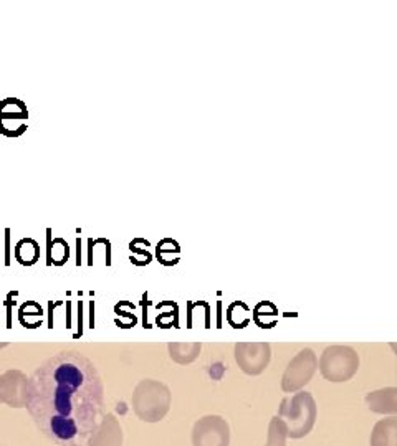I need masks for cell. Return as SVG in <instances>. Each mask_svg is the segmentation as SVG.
<instances>
[{
    "mask_svg": "<svg viewBox=\"0 0 397 446\" xmlns=\"http://www.w3.org/2000/svg\"><path fill=\"white\" fill-rule=\"evenodd\" d=\"M169 352L174 361L179 364H189V362L195 361L199 357L200 344H171L169 345Z\"/></svg>",
    "mask_w": 397,
    "mask_h": 446,
    "instance_id": "obj_15",
    "label": "cell"
},
{
    "mask_svg": "<svg viewBox=\"0 0 397 446\" xmlns=\"http://www.w3.org/2000/svg\"><path fill=\"white\" fill-rule=\"evenodd\" d=\"M192 446H230L229 422L220 415H206L194 423Z\"/></svg>",
    "mask_w": 397,
    "mask_h": 446,
    "instance_id": "obj_5",
    "label": "cell"
},
{
    "mask_svg": "<svg viewBox=\"0 0 397 446\" xmlns=\"http://www.w3.org/2000/svg\"><path fill=\"white\" fill-rule=\"evenodd\" d=\"M366 405L379 415H397V388L389 387L366 395Z\"/></svg>",
    "mask_w": 397,
    "mask_h": 446,
    "instance_id": "obj_11",
    "label": "cell"
},
{
    "mask_svg": "<svg viewBox=\"0 0 397 446\" xmlns=\"http://www.w3.org/2000/svg\"><path fill=\"white\" fill-rule=\"evenodd\" d=\"M15 260L24 266H32L40 258V245H38L32 238H22L19 243L15 245L14 250Z\"/></svg>",
    "mask_w": 397,
    "mask_h": 446,
    "instance_id": "obj_13",
    "label": "cell"
},
{
    "mask_svg": "<svg viewBox=\"0 0 397 446\" xmlns=\"http://www.w3.org/2000/svg\"><path fill=\"white\" fill-rule=\"evenodd\" d=\"M29 111L24 101L6 98L0 101V134L7 138H19L27 131Z\"/></svg>",
    "mask_w": 397,
    "mask_h": 446,
    "instance_id": "obj_7",
    "label": "cell"
},
{
    "mask_svg": "<svg viewBox=\"0 0 397 446\" xmlns=\"http://www.w3.org/2000/svg\"><path fill=\"white\" fill-rule=\"evenodd\" d=\"M6 265H10V229H6Z\"/></svg>",
    "mask_w": 397,
    "mask_h": 446,
    "instance_id": "obj_16",
    "label": "cell"
},
{
    "mask_svg": "<svg viewBox=\"0 0 397 446\" xmlns=\"http://www.w3.org/2000/svg\"><path fill=\"white\" fill-rule=\"evenodd\" d=\"M371 446H397V415L379 420L371 431Z\"/></svg>",
    "mask_w": 397,
    "mask_h": 446,
    "instance_id": "obj_12",
    "label": "cell"
},
{
    "mask_svg": "<svg viewBox=\"0 0 397 446\" xmlns=\"http://www.w3.org/2000/svg\"><path fill=\"white\" fill-rule=\"evenodd\" d=\"M104 387L86 358L63 354L47 362L29 382L27 410L47 438L80 443L98 425Z\"/></svg>",
    "mask_w": 397,
    "mask_h": 446,
    "instance_id": "obj_1",
    "label": "cell"
},
{
    "mask_svg": "<svg viewBox=\"0 0 397 446\" xmlns=\"http://www.w3.org/2000/svg\"><path fill=\"white\" fill-rule=\"evenodd\" d=\"M29 382L20 372H8L0 380V402L7 404L12 408H24L27 406Z\"/></svg>",
    "mask_w": 397,
    "mask_h": 446,
    "instance_id": "obj_9",
    "label": "cell"
},
{
    "mask_svg": "<svg viewBox=\"0 0 397 446\" xmlns=\"http://www.w3.org/2000/svg\"><path fill=\"white\" fill-rule=\"evenodd\" d=\"M88 446H123L124 435L115 413H106L90 433Z\"/></svg>",
    "mask_w": 397,
    "mask_h": 446,
    "instance_id": "obj_10",
    "label": "cell"
},
{
    "mask_svg": "<svg viewBox=\"0 0 397 446\" xmlns=\"http://www.w3.org/2000/svg\"><path fill=\"white\" fill-rule=\"evenodd\" d=\"M318 367L316 356L309 349H305L286 367L282 379V390L285 393L300 392L309 383Z\"/></svg>",
    "mask_w": 397,
    "mask_h": 446,
    "instance_id": "obj_6",
    "label": "cell"
},
{
    "mask_svg": "<svg viewBox=\"0 0 397 446\" xmlns=\"http://www.w3.org/2000/svg\"><path fill=\"white\" fill-rule=\"evenodd\" d=\"M68 446H83V445H80V443H72V445H68Z\"/></svg>",
    "mask_w": 397,
    "mask_h": 446,
    "instance_id": "obj_17",
    "label": "cell"
},
{
    "mask_svg": "<svg viewBox=\"0 0 397 446\" xmlns=\"http://www.w3.org/2000/svg\"><path fill=\"white\" fill-rule=\"evenodd\" d=\"M280 417L288 428V438L300 440L308 436L315 427L318 418V405L316 400L309 392H295L293 397L283 399L280 410Z\"/></svg>",
    "mask_w": 397,
    "mask_h": 446,
    "instance_id": "obj_3",
    "label": "cell"
},
{
    "mask_svg": "<svg viewBox=\"0 0 397 446\" xmlns=\"http://www.w3.org/2000/svg\"><path fill=\"white\" fill-rule=\"evenodd\" d=\"M359 369V357L351 347L333 345L328 347L320 358V370L323 377L330 382H348Z\"/></svg>",
    "mask_w": 397,
    "mask_h": 446,
    "instance_id": "obj_4",
    "label": "cell"
},
{
    "mask_svg": "<svg viewBox=\"0 0 397 446\" xmlns=\"http://www.w3.org/2000/svg\"><path fill=\"white\" fill-rule=\"evenodd\" d=\"M286 440H288V428L285 425V422H283L278 415H275V417L270 420L265 446H286Z\"/></svg>",
    "mask_w": 397,
    "mask_h": 446,
    "instance_id": "obj_14",
    "label": "cell"
},
{
    "mask_svg": "<svg viewBox=\"0 0 397 446\" xmlns=\"http://www.w3.org/2000/svg\"><path fill=\"white\" fill-rule=\"evenodd\" d=\"M270 345L265 342L237 344L235 345V361L240 369L248 375H259L268 367Z\"/></svg>",
    "mask_w": 397,
    "mask_h": 446,
    "instance_id": "obj_8",
    "label": "cell"
},
{
    "mask_svg": "<svg viewBox=\"0 0 397 446\" xmlns=\"http://www.w3.org/2000/svg\"><path fill=\"white\" fill-rule=\"evenodd\" d=\"M172 395L168 386L159 380H141L131 397V405L136 417L144 423H158L169 413Z\"/></svg>",
    "mask_w": 397,
    "mask_h": 446,
    "instance_id": "obj_2",
    "label": "cell"
}]
</instances>
